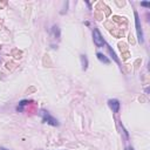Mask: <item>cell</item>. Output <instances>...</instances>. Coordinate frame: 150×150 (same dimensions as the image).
<instances>
[{
	"label": "cell",
	"instance_id": "obj_1",
	"mask_svg": "<svg viewBox=\"0 0 150 150\" xmlns=\"http://www.w3.org/2000/svg\"><path fill=\"white\" fill-rule=\"evenodd\" d=\"M41 117H42V121L45 122V123H48V124H50V125H53V127H57L59 125V121L55 118V117H53L48 111H46V110H41Z\"/></svg>",
	"mask_w": 150,
	"mask_h": 150
},
{
	"label": "cell",
	"instance_id": "obj_2",
	"mask_svg": "<svg viewBox=\"0 0 150 150\" xmlns=\"http://www.w3.org/2000/svg\"><path fill=\"white\" fill-rule=\"evenodd\" d=\"M134 14H135V26H136L137 39H138L139 43H143L144 42V36H143V29H142V26H141V22H139V16H138L137 12H135Z\"/></svg>",
	"mask_w": 150,
	"mask_h": 150
},
{
	"label": "cell",
	"instance_id": "obj_3",
	"mask_svg": "<svg viewBox=\"0 0 150 150\" xmlns=\"http://www.w3.org/2000/svg\"><path fill=\"white\" fill-rule=\"evenodd\" d=\"M93 41H94L95 46L98 48H101V47H103V45H105L104 39L97 28H94V30H93Z\"/></svg>",
	"mask_w": 150,
	"mask_h": 150
},
{
	"label": "cell",
	"instance_id": "obj_4",
	"mask_svg": "<svg viewBox=\"0 0 150 150\" xmlns=\"http://www.w3.org/2000/svg\"><path fill=\"white\" fill-rule=\"evenodd\" d=\"M108 105L110 107V109L112 110V112H118L120 107H121V103H120L118 100H116V98H110V100L108 101Z\"/></svg>",
	"mask_w": 150,
	"mask_h": 150
},
{
	"label": "cell",
	"instance_id": "obj_5",
	"mask_svg": "<svg viewBox=\"0 0 150 150\" xmlns=\"http://www.w3.org/2000/svg\"><path fill=\"white\" fill-rule=\"evenodd\" d=\"M96 56H97V59L101 61V62H103V63H105V64H109L110 63V60L104 55V54H102V53H96Z\"/></svg>",
	"mask_w": 150,
	"mask_h": 150
},
{
	"label": "cell",
	"instance_id": "obj_6",
	"mask_svg": "<svg viewBox=\"0 0 150 150\" xmlns=\"http://www.w3.org/2000/svg\"><path fill=\"white\" fill-rule=\"evenodd\" d=\"M80 59H81V63H82V69L86 70L88 68V59L86 55H81Z\"/></svg>",
	"mask_w": 150,
	"mask_h": 150
},
{
	"label": "cell",
	"instance_id": "obj_7",
	"mask_svg": "<svg viewBox=\"0 0 150 150\" xmlns=\"http://www.w3.org/2000/svg\"><path fill=\"white\" fill-rule=\"evenodd\" d=\"M107 48H108V52H109V54L111 55V57H112V59H114V60H115V61H116L117 63H120V60L117 59V56H116L115 52H114V50L111 49V47H110V46H107Z\"/></svg>",
	"mask_w": 150,
	"mask_h": 150
},
{
	"label": "cell",
	"instance_id": "obj_8",
	"mask_svg": "<svg viewBox=\"0 0 150 150\" xmlns=\"http://www.w3.org/2000/svg\"><path fill=\"white\" fill-rule=\"evenodd\" d=\"M27 102H28V101H26V100L21 101V102L19 103V105L16 107V110H18V111H22V110H23V107L26 105V103H27Z\"/></svg>",
	"mask_w": 150,
	"mask_h": 150
},
{
	"label": "cell",
	"instance_id": "obj_9",
	"mask_svg": "<svg viewBox=\"0 0 150 150\" xmlns=\"http://www.w3.org/2000/svg\"><path fill=\"white\" fill-rule=\"evenodd\" d=\"M53 30H54V34L56 35V38H59V36H60V30H59V27H57V26H54V27H53Z\"/></svg>",
	"mask_w": 150,
	"mask_h": 150
},
{
	"label": "cell",
	"instance_id": "obj_10",
	"mask_svg": "<svg viewBox=\"0 0 150 150\" xmlns=\"http://www.w3.org/2000/svg\"><path fill=\"white\" fill-rule=\"evenodd\" d=\"M141 6H144V7H149V6H150V2H148V1L141 2Z\"/></svg>",
	"mask_w": 150,
	"mask_h": 150
},
{
	"label": "cell",
	"instance_id": "obj_11",
	"mask_svg": "<svg viewBox=\"0 0 150 150\" xmlns=\"http://www.w3.org/2000/svg\"><path fill=\"white\" fill-rule=\"evenodd\" d=\"M0 150H8V149H6V148H4V146H0Z\"/></svg>",
	"mask_w": 150,
	"mask_h": 150
},
{
	"label": "cell",
	"instance_id": "obj_12",
	"mask_svg": "<svg viewBox=\"0 0 150 150\" xmlns=\"http://www.w3.org/2000/svg\"><path fill=\"white\" fill-rule=\"evenodd\" d=\"M129 150H135V149L134 148H129Z\"/></svg>",
	"mask_w": 150,
	"mask_h": 150
}]
</instances>
